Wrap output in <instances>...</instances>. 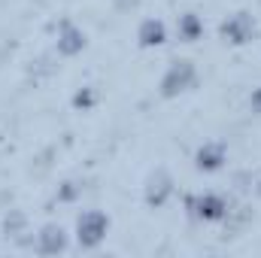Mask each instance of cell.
Listing matches in <instances>:
<instances>
[{"label": "cell", "mask_w": 261, "mask_h": 258, "mask_svg": "<svg viewBox=\"0 0 261 258\" xmlns=\"http://www.w3.org/2000/svg\"><path fill=\"white\" fill-rule=\"evenodd\" d=\"M103 234H107V219H103L100 213H88V216L79 219V243H82V246L100 243Z\"/></svg>", "instance_id": "1"}, {"label": "cell", "mask_w": 261, "mask_h": 258, "mask_svg": "<svg viewBox=\"0 0 261 258\" xmlns=\"http://www.w3.org/2000/svg\"><path fill=\"white\" fill-rule=\"evenodd\" d=\"M64 249V231L61 228H46L43 234V252H58Z\"/></svg>", "instance_id": "5"}, {"label": "cell", "mask_w": 261, "mask_h": 258, "mask_svg": "<svg viewBox=\"0 0 261 258\" xmlns=\"http://www.w3.org/2000/svg\"><path fill=\"white\" fill-rule=\"evenodd\" d=\"M140 43H143V46H158V43H164V24H161V21H146V24L140 28Z\"/></svg>", "instance_id": "3"}, {"label": "cell", "mask_w": 261, "mask_h": 258, "mask_svg": "<svg viewBox=\"0 0 261 258\" xmlns=\"http://www.w3.org/2000/svg\"><path fill=\"white\" fill-rule=\"evenodd\" d=\"M200 216H203V219H222V216H225V203H222L219 197L206 194V197H200Z\"/></svg>", "instance_id": "4"}, {"label": "cell", "mask_w": 261, "mask_h": 258, "mask_svg": "<svg viewBox=\"0 0 261 258\" xmlns=\"http://www.w3.org/2000/svg\"><path fill=\"white\" fill-rule=\"evenodd\" d=\"M192 76H195V73H192L189 61H182L179 67H173V70H170V76L164 79V91H167V94H173V91H182L186 79H192Z\"/></svg>", "instance_id": "2"}]
</instances>
